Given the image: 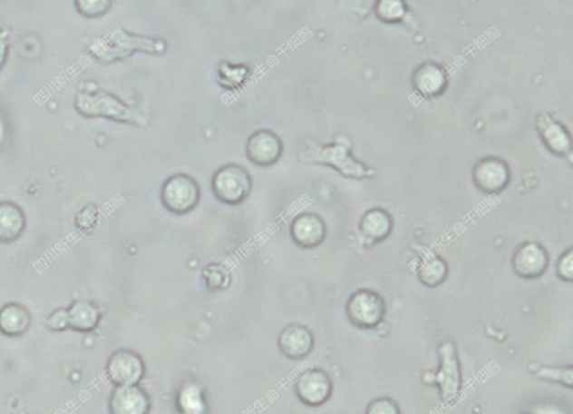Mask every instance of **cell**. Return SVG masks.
<instances>
[{
  "mask_svg": "<svg viewBox=\"0 0 573 414\" xmlns=\"http://www.w3.org/2000/svg\"><path fill=\"white\" fill-rule=\"evenodd\" d=\"M549 258L545 248L537 242H526L516 250L512 269L519 277L535 280L548 271Z\"/></svg>",
  "mask_w": 573,
  "mask_h": 414,
  "instance_id": "10",
  "label": "cell"
},
{
  "mask_svg": "<svg viewBox=\"0 0 573 414\" xmlns=\"http://www.w3.org/2000/svg\"><path fill=\"white\" fill-rule=\"evenodd\" d=\"M46 327L51 332H63L69 330V312L66 308H59L52 311L46 320Z\"/></svg>",
  "mask_w": 573,
  "mask_h": 414,
  "instance_id": "31",
  "label": "cell"
},
{
  "mask_svg": "<svg viewBox=\"0 0 573 414\" xmlns=\"http://www.w3.org/2000/svg\"><path fill=\"white\" fill-rule=\"evenodd\" d=\"M75 111L85 118H104L114 122L145 125L146 118L130 105L121 101L114 94L98 92L81 93L75 97Z\"/></svg>",
  "mask_w": 573,
  "mask_h": 414,
  "instance_id": "2",
  "label": "cell"
},
{
  "mask_svg": "<svg viewBox=\"0 0 573 414\" xmlns=\"http://www.w3.org/2000/svg\"><path fill=\"white\" fill-rule=\"evenodd\" d=\"M441 364L436 375V383L441 398L446 404H452L459 397L461 389V372L453 342L444 341L439 349Z\"/></svg>",
  "mask_w": 573,
  "mask_h": 414,
  "instance_id": "8",
  "label": "cell"
},
{
  "mask_svg": "<svg viewBox=\"0 0 573 414\" xmlns=\"http://www.w3.org/2000/svg\"><path fill=\"white\" fill-rule=\"evenodd\" d=\"M510 172L508 164L496 157H486L479 161L473 171V182L479 191L485 194L500 193L508 186Z\"/></svg>",
  "mask_w": 573,
  "mask_h": 414,
  "instance_id": "9",
  "label": "cell"
},
{
  "mask_svg": "<svg viewBox=\"0 0 573 414\" xmlns=\"http://www.w3.org/2000/svg\"><path fill=\"white\" fill-rule=\"evenodd\" d=\"M290 236L301 248L318 247L326 237L325 222L316 213L297 214L290 225Z\"/></svg>",
  "mask_w": 573,
  "mask_h": 414,
  "instance_id": "14",
  "label": "cell"
},
{
  "mask_svg": "<svg viewBox=\"0 0 573 414\" xmlns=\"http://www.w3.org/2000/svg\"><path fill=\"white\" fill-rule=\"evenodd\" d=\"M294 390L297 399L310 408H319L329 401L334 391L330 375L322 369H308L296 379Z\"/></svg>",
  "mask_w": 573,
  "mask_h": 414,
  "instance_id": "7",
  "label": "cell"
},
{
  "mask_svg": "<svg viewBox=\"0 0 573 414\" xmlns=\"http://www.w3.org/2000/svg\"><path fill=\"white\" fill-rule=\"evenodd\" d=\"M345 312L350 323L357 329L373 330L383 322L386 314V304L378 292L361 289L350 296Z\"/></svg>",
  "mask_w": 573,
  "mask_h": 414,
  "instance_id": "4",
  "label": "cell"
},
{
  "mask_svg": "<svg viewBox=\"0 0 573 414\" xmlns=\"http://www.w3.org/2000/svg\"><path fill=\"white\" fill-rule=\"evenodd\" d=\"M203 280L209 290L225 289L229 283V273L220 263H210L203 269Z\"/></svg>",
  "mask_w": 573,
  "mask_h": 414,
  "instance_id": "25",
  "label": "cell"
},
{
  "mask_svg": "<svg viewBox=\"0 0 573 414\" xmlns=\"http://www.w3.org/2000/svg\"><path fill=\"white\" fill-rule=\"evenodd\" d=\"M447 262L439 255L430 254L422 261L418 270V280L428 288H437L447 280Z\"/></svg>",
  "mask_w": 573,
  "mask_h": 414,
  "instance_id": "23",
  "label": "cell"
},
{
  "mask_svg": "<svg viewBox=\"0 0 573 414\" xmlns=\"http://www.w3.org/2000/svg\"><path fill=\"white\" fill-rule=\"evenodd\" d=\"M98 207L93 204L85 206L75 216V225L83 232H90L95 229L98 221Z\"/></svg>",
  "mask_w": 573,
  "mask_h": 414,
  "instance_id": "28",
  "label": "cell"
},
{
  "mask_svg": "<svg viewBox=\"0 0 573 414\" xmlns=\"http://www.w3.org/2000/svg\"><path fill=\"white\" fill-rule=\"evenodd\" d=\"M145 372V362L131 350L115 351L105 365V374L115 387L138 386Z\"/></svg>",
  "mask_w": 573,
  "mask_h": 414,
  "instance_id": "6",
  "label": "cell"
},
{
  "mask_svg": "<svg viewBox=\"0 0 573 414\" xmlns=\"http://www.w3.org/2000/svg\"><path fill=\"white\" fill-rule=\"evenodd\" d=\"M278 349L290 360H303L315 348V337L306 326L290 323L281 330L277 338Z\"/></svg>",
  "mask_w": 573,
  "mask_h": 414,
  "instance_id": "12",
  "label": "cell"
},
{
  "mask_svg": "<svg viewBox=\"0 0 573 414\" xmlns=\"http://www.w3.org/2000/svg\"><path fill=\"white\" fill-rule=\"evenodd\" d=\"M375 14L384 24H397L406 14V5L401 0H382L376 4Z\"/></svg>",
  "mask_w": 573,
  "mask_h": 414,
  "instance_id": "24",
  "label": "cell"
},
{
  "mask_svg": "<svg viewBox=\"0 0 573 414\" xmlns=\"http://www.w3.org/2000/svg\"><path fill=\"white\" fill-rule=\"evenodd\" d=\"M9 41L5 34H0V71L5 65L7 56H9Z\"/></svg>",
  "mask_w": 573,
  "mask_h": 414,
  "instance_id": "33",
  "label": "cell"
},
{
  "mask_svg": "<svg viewBox=\"0 0 573 414\" xmlns=\"http://www.w3.org/2000/svg\"><path fill=\"white\" fill-rule=\"evenodd\" d=\"M25 225V214L20 205L13 202H0V243L9 244L20 239Z\"/></svg>",
  "mask_w": 573,
  "mask_h": 414,
  "instance_id": "18",
  "label": "cell"
},
{
  "mask_svg": "<svg viewBox=\"0 0 573 414\" xmlns=\"http://www.w3.org/2000/svg\"><path fill=\"white\" fill-rule=\"evenodd\" d=\"M557 274L561 281L571 283L573 281V251L568 250L561 255L557 263Z\"/></svg>",
  "mask_w": 573,
  "mask_h": 414,
  "instance_id": "32",
  "label": "cell"
},
{
  "mask_svg": "<svg viewBox=\"0 0 573 414\" xmlns=\"http://www.w3.org/2000/svg\"><path fill=\"white\" fill-rule=\"evenodd\" d=\"M364 414H402V412L393 399L378 398L369 402Z\"/></svg>",
  "mask_w": 573,
  "mask_h": 414,
  "instance_id": "29",
  "label": "cell"
},
{
  "mask_svg": "<svg viewBox=\"0 0 573 414\" xmlns=\"http://www.w3.org/2000/svg\"><path fill=\"white\" fill-rule=\"evenodd\" d=\"M313 160L318 163L331 165L346 178L362 179L367 178L369 174L367 167L350 155L348 149L343 145L324 146L313 155Z\"/></svg>",
  "mask_w": 573,
  "mask_h": 414,
  "instance_id": "13",
  "label": "cell"
},
{
  "mask_svg": "<svg viewBox=\"0 0 573 414\" xmlns=\"http://www.w3.org/2000/svg\"><path fill=\"white\" fill-rule=\"evenodd\" d=\"M69 327L79 333L93 332L100 325L102 312L95 303L90 301H77L67 308Z\"/></svg>",
  "mask_w": 573,
  "mask_h": 414,
  "instance_id": "20",
  "label": "cell"
},
{
  "mask_svg": "<svg viewBox=\"0 0 573 414\" xmlns=\"http://www.w3.org/2000/svg\"><path fill=\"white\" fill-rule=\"evenodd\" d=\"M219 74H220L221 81H225L222 85L226 86V88L235 89L236 84H238V83L241 84L243 81L245 82L248 70L244 66H233L226 64L219 70Z\"/></svg>",
  "mask_w": 573,
  "mask_h": 414,
  "instance_id": "27",
  "label": "cell"
},
{
  "mask_svg": "<svg viewBox=\"0 0 573 414\" xmlns=\"http://www.w3.org/2000/svg\"><path fill=\"white\" fill-rule=\"evenodd\" d=\"M176 401L180 414H207L209 411L205 390L198 383H186L177 394Z\"/></svg>",
  "mask_w": 573,
  "mask_h": 414,
  "instance_id": "22",
  "label": "cell"
},
{
  "mask_svg": "<svg viewBox=\"0 0 573 414\" xmlns=\"http://www.w3.org/2000/svg\"><path fill=\"white\" fill-rule=\"evenodd\" d=\"M539 134L544 142L546 148L554 155L564 157L571 152L570 134L561 123H558L552 116L540 114L537 119Z\"/></svg>",
  "mask_w": 573,
  "mask_h": 414,
  "instance_id": "17",
  "label": "cell"
},
{
  "mask_svg": "<svg viewBox=\"0 0 573 414\" xmlns=\"http://www.w3.org/2000/svg\"><path fill=\"white\" fill-rule=\"evenodd\" d=\"M165 50H167V44L164 41L119 30L104 37L103 40L97 41L90 48V54L100 63L109 64L127 59L137 52L161 54Z\"/></svg>",
  "mask_w": 573,
  "mask_h": 414,
  "instance_id": "1",
  "label": "cell"
},
{
  "mask_svg": "<svg viewBox=\"0 0 573 414\" xmlns=\"http://www.w3.org/2000/svg\"><path fill=\"white\" fill-rule=\"evenodd\" d=\"M199 195V183L187 174L172 175L164 182L160 192L165 209L180 216L191 212L198 206Z\"/></svg>",
  "mask_w": 573,
  "mask_h": 414,
  "instance_id": "5",
  "label": "cell"
},
{
  "mask_svg": "<svg viewBox=\"0 0 573 414\" xmlns=\"http://www.w3.org/2000/svg\"><path fill=\"white\" fill-rule=\"evenodd\" d=\"M112 2L102 0V2H75V7L83 16L98 17L107 13L112 7Z\"/></svg>",
  "mask_w": 573,
  "mask_h": 414,
  "instance_id": "30",
  "label": "cell"
},
{
  "mask_svg": "<svg viewBox=\"0 0 573 414\" xmlns=\"http://www.w3.org/2000/svg\"><path fill=\"white\" fill-rule=\"evenodd\" d=\"M393 229V221L383 209L369 210L364 214L360 223L362 235L373 242H379L390 236Z\"/></svg>",
  "mask_w": 573,
  "mask_h": 414,
  "instance_id": "21",
  "label": "cell"
},
{
  "mask_svg": "<svg viewBox=\"0 0 573 414\" xmlns=\"http://www.w3.org/2000/svg\"><path fill=\"white\" fill-rule=\"evenodd\" d=\"M32 326V314L22 303L11 302L0 308V333L17 338L28 332Z\"/></svg>",
  "mask_w": 573,
  "mask_h": 414,
  "instance_id": "19",
  "label": "cell"
},
{
  "mask_svg": "<svg viewBox=\"0 0 573 414\" xmlns=\"http://www.w3.org/2000/svg\"><path fill=\"white\" fill-rule=\"evenodd\" d=\"M414 90L424 99L432 100L441 95L448 85L446 70L439 64L427 62L422 64L413 76Z\"/></svg>",
  "mask_w": 573,
  "mask_h": 414,
  "instance_id": "16",
  "label": "cell"
},
{
  "mask_svg": "<svg viewBox=\"0 0 573 414\" xmlns=\"http://www.w3.org/2000/svg\"><path fill=\"white\" fill-rule=\"evenodd\" d=\"M212 188L218 201L226 205H239L251 193V176L238 164L225 165L215 172Z\"/></svg>",
  "mask_w": 573,
  "mask_h": 414,
  "instance_id": "3",
  "label": "cell"
},
{
  "mask_svg": "<svg viewBox=\"0 0 573 414\" xmlns=\"http://www.w3.org/2000/svg\"><path fill=\"white\" fill-rule=\"evenodd\" d=\"M538 378L546 380V381L559 382L561 385L572 389L573 386V368H553L540 367L535 371Z\"/></svg>",
  "mask_w": 573,
  "mask_h": 414,
  "instance_id": "26",
  "label": "cell"
},
{
  "mask_svg": "<svg viewBox=\"0 0 573 414\" xmlns=\"http://www.w3.org/2000/svg\"><path fill=\"white\" fill-rule=\"evenodd\" d=\"M151 399L141 386L116 387L109 399L111 414H149Z\"/></svg>",
  "mask_w": 573,
  "mask_h": 414,
  "instance_id": "15",
  "label": "cell"
},
{
  "mask_svg": "<svg viewBox=\"0 0 573 414\" xmlns=\"http://www.w3.org/2000/svg\"><path fill=\"white\" fill-rule=\"evenodd\" d=\"M247 156L258 167L277 163L284 153V145L277 134L270 130H259L250 135L247 143Z\"/></svg>",
  "mask_w": 573,
  "mask_h": 414,
  "instance_id": "11",
  "label": "cell"
}]
</instances>
